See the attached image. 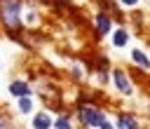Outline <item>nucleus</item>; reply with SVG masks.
Returning a JSON list of instances; mask_svg holds the SVG:
<instances>
[{
    "mask_svg": "<svg viewBox=\"0 0 150 129\" xmlns=\"http://www.w3.org/2000/svg\"><path fill=\"white\" fill-rule=\"evenodd\" d=\"M0 14H2V21L9 28H16L21 23V19H19V14H21V0H2L0 2Z\"/></svg>",
    "mask_w": 150,
    "mask_h": 129,
    "instance_id": "obj_1",
    "label": "nucleus"
},
{
    "mask_svg": "<svg viewBox=\"0 0 150 129\" xmlns=\"http://www.w3.org/2000/svg\"><path fill=\"white\" fill-rule=\"evenodd\" d=\"M80 120H82L87 127H103V129L110 127L108 120H105L96 108H89V106H82V108H80Z\"/></svg>",
    "mask_w": 150,
    "mask_h": 129,
    "instance_id": "obj_2",
    "label": "nucleus"
},
{
    "mask_svg": "<svg viewBox=\"0 0 150 129\" xmlns=\"http://www.w3.org/2000/svg\"><path fill=\"white\" fill-rule=\"evenodd\" d=\"M112 77H115V84H117V89H120L122 94H131V91H134L131 84H129V80H127V75H124L122 70H115Z\"/></svg>",
    "mask_w": 150,
    "mask_h": 129,
    "instance_id": "obj_3",
    "label": "nucleus"
},
{
    "mask_svg": "<svg viewBox=\"0 0 150 129\" xmlns=\"http://www.w3.org/2000/svg\"><path fill=\"white\" fill-rule=\"evenodd\" d=\"M9 91H12V96H28L30 94V89H28L26 82H12Z\"/></svg>",
    "mask_w": 150,
    "mask_h": 129,
    "instance_id": "obj_4",
    "label": "nucleus"
},
{
    "mask_svg": "<svg viewBox=\"0 0 150 129\" xmlns=\"http://www.w3.org/2000/svg\"><path fill=\"white\" fill-rule=\"evenodd\" d=\"M96 26H98V35H105V33L110 30V19H108V14H98V16H96Z\"/></svg>",
    "mask_w": 150,
    "mask_h": 129,
    "instance_id": "obj_5",
    "label": "nucleus"
},
{
    "mask_svg": "<svg viewBox=\"0 0 150 129\" xmlns=\"http://www.w3.org/2000/svg\"><path fill=\"white\" fill-rule=\"evenodd\" d=\"M33 124H35V127H40V129H49V127H52V120H49V115L38 113V115L33 117Z\"/></svg>",
    "mask_w": 150,
    "mask_h": 129,
    "instance_id": "obj_6",
    "label": "nucleus"
},
{
    "mask_svg": "<svg viewBox=\"0 0 150 129\" xmlns=\"http://www.w3.org/2000/svg\"><path fill=\"white\" fill-rule=\"evenodd\" d=\"M131 56H134V61H136V63H141L143 68H150V59H148L141 49H134V52H131Z\"/></svg>",
    "mask_w": 150,
    "mask_h": 129,
    "instance_id": "obj_7",
    "label": "nucleus"
},
{
    "mask_svg": "<svg viewBox=\"0 0 150 129\" xmlns=\"http://www.w3.org/2000/svg\"><path fill=\"white\" fill-rule=\"evenodd\" d=\"M127 38H129L127 30H117L115 38H112V45H115V47H124V45H127Z\"/></svg>",
    "mask_w": 150,
    "mask_h": 129,
    "instance_id": "obj_8",
    "label": "nucleus"
},
{
    "mask_svg": "<svg viewBox=\"0 0 150 129\" xmlns=\"http://www.w3.org/2000/svg\"><path fill=\"white\" fill-rule=\"evenodd\" d=\"M117 124H120L122 129H134V127H136V120L129 117V115H122V117L117 120Z\"/></svg>",
    "mask_w": 150,
    "mask_h": 129,
    "instance_id": "obj_9",
    "label": "nucleus"
},
{
    "mask_svg": "<svg viewBox=\"0 0 150 129\" xmlns=\"http://www.w3.org/2000/svg\"><path fill=\"white\" fill-rule=\"evenodd\" d=\"M19 110H21V113H30V101H28V99H21V101H19Z\"/></svg>",
    "mask_w": 150,
    "mask_h": 129,
    "instance_id": "obj_10",
    "label": "nucleus"
},
{
    "mask_svg": "<svg viewBox=\"0 0 150 129\" xmlns=\"http://www.w3.org/2000/svg\"><path fill=\"white\" fill-rule=\"evenodd\" d=\"M56 127H61V129H66V127H68V120H66V117H61V120H56Z\"/></svg>",
    "mask_w": 150,
    "mask_h": 129,
    "instance_id": "obj_11",
    "label": "nucleus"
},
{
    "mask_svg": "<svg viewBox=\"0 0 150 129\" xmlns=\"http://www.w3.org/2000/svg\"><path fill=\"white\" fill-rule=\"evenodd\" d=\"M122 2H124V5H136L138 0H122Z\"/></svg>",
    "mask_w": 150,
    "mask_h": 129,
    "instance_id": "obj_12",
    "label": "nucleus"
}]
</instances>
